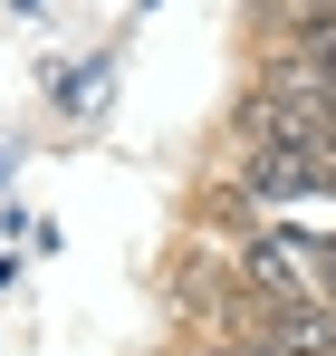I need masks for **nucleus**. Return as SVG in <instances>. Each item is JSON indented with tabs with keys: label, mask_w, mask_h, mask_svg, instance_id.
Instances as JSON below:
<instances>
[{
	"label": "nucleus",
	"mask_w": 336,
	"mask_h": 356,
	"mask_svg": "<svg viewBox=\"0 0 336 356\" xmlns=\"http://www.w3.org/2000/svg\"><path fill=\"white\" fill-rule=\"evenodd\" d=\"M240 183L260 202H298V193H327V164L308 145H240Z\"/></svg>",
	"instance_id": "nucleus-1"
},
{
	"label": "nucleus",
	"mask_w": 336,
	"mask_h": 356,
	"mask_svg": "<svg viewBox=\"0 0 336 356\" xmlns=\"http://www.w3.org/2000/svg\"><path fill=\"white\" fill-rule=\"evenodd\" d=\"M221 356H279V347H269L260 327H240V337H221Z\"/></svg>",
	"instance_id": "nucleus-2"
}]
</instances>
